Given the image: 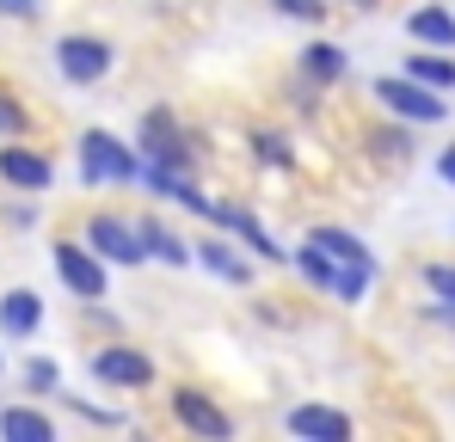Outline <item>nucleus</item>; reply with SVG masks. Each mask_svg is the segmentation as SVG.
<instances>
[{
	"instance_id": "obj_1",
	"label": "nucleus",
	"mask_w": 455,
	"mask_h": 442,
	"mask_svg": "<svg viewBox=\"0 0 455 442\" xmlns=\"http://www.w3.org/2000/svg\"><path fill=\"white\" fill-rule=\"evenodd\" d=\"M75 160H80V185L86 191H117V185H142V147L111 136V130H80L75 142Z\"/></svg>"
},
{
	"instance_id": "obj_2",
	"label": "nucleus",
	"mask_w": 455,
	"mask_h": 442,
	"mask_svg": "<svg viewBox=\"0 0 455 442\" xmlns=\"http://www.w3.org/2000/svg\"><path fill=\"white\" fill-rule=\"evenodd\" d=\"M376 105L387 111V117H400V123H450V92H437V86H425V80H412V74H381L376 86Z\"/></svg>"
},
{
	"instance_id": "obj_3",
	"label": "nucleus",
	"mask_w": 455,
	"mask_h": 442,
	"mask_svg": "<svg viewBox=\"0 0 455 442\" xmlns=\"http://www.w3.org/2000/svg\"><path fill=\"white\" fill-rule=\"evenodd\" d=\"M50 264H56V277H62V289L75 295V301H105L111 295V264L86 246V240H50Z\"/></svg>"
},
{
	"instance_id": "obj_4",
	"label": "nucleus",
	"mask_w": 455,
	"mask_h": 442,
	"mask_svg": "<svg viewBox=\"0 0 455 442\" xmlns=\"http://www.w3.org/2000/svg\"><path fill=\"white\" fill-rule=\"evenodd\" d=\"M50 56H56V74H62L68 86H99L105 74L117 68V43L99 37V31H62Z\"/></svg>"
},
{
	"instance_id": "obj_5",
	"label": "nucleus",
	"mask_w": 455,
	"mask_h": 442,
	"mask_svg": "<svg viewBox=\"0 0 455 442\" xmlns=\"http://www.w3.org/2000/svg\"><path fill=\"white\" fill-rule=\"evenodd\" d=\"M136 147H142V160H160V166H197V147L185 136V123H179V111L172 105H148L142 111V123H136Z\"/></svg>"
},
{
	"instance_id": "obj_6",
	"label": "nucleus",
	"mask_w": 455,
	"mask_h": 442,
	"mask_svg": "<svg viewBox=\"0 0 455 442\" xmlns=\"http://www.w3.org/2000/svg\"><path fill=\"white\" fill-rule=\"evenodd\" d=\"M80 240L105 258V264H124V271H136V264H148V246H142V227L130 216H111V209H92L86 227H80Z\"/></svg>"
},
{
	"instance_id": "obj_7",
	"label": "nucleus",
	"mask_w": 455,
	"mask_h": 442,
	"mask_svg": "<svg viewBox=\"0 0 455 442\" xmlns=\"http://www.w3.org/2000/svg\"><path fill=\"white\" fill-rule=\"evenodd\" d=\"M86 368H92V381L99 387H111V393H142V387H154V357L142 351V344H99L92 357H86Z\"/></svg>"
},
{
	"instance_id": "obj_8",
	"label": "nucleus",
	"mask_w": 455,
	"mask_h": 442,
	"mask_svg": "<svg viewBox=\"0 0 455 442\" xmlns=\"http://www.w3.org/2000/svg\"><path fill=\"white\" fill-rule=\"evenodd\" d=\"M0 185L19 191V197H44L56 185V160L44 147H25V136L19 142H0Z\"/></svg>"
},
{
	"instance_id": "obj_9",
	"label": "nucleus",
	"mask_w": 455,
	"mask_h": 442,
	"mask_svg": "<svg viewBox=\"0 0 455 442\" xmlns=\"http://www.w3.org/2000/svg\"><path fill=\"white\" fill-rule=\"evenodd\" d=\"M283 430L302 437V442H351V437H357V418L339 412V406L307 399V406H290V412H283Z\"/></svg>"
},
{
	"instance_id": "obj_10",
	"label": "nucleus",
	"mask_w": 455,
	"mask_h": 442,
	"mask_svg": "<svg viewBox=\"0 0 455 442\" xmlns=\"http://www.w3.org/2000/svg\"><path fill=\"white\" fill-rule=\"evenodd\" d=\"M172 418L191 430V437H210V442H228L234 437V418L204 393V387H172Z\"/></svg>"
},
{
	"instance_id": "obj_11",
	"label": "nucleus",
	"mask_w": 455,
	"mask_h": 442,
	"mask_svg": "<svg viewBox=\"0 0 455 442\" xmlns=\"http://www.w3.org/2000/svg\"><path fill=\"white\" fill-rule=\"evenodd\" d=\"M216 227H228V233H234V240H240V246H246L252 258H265V264H290V252H283V246L271 240V227H265V221L252 216V209L228 203V197L216 203Z\"/></svg>"
},
{
	"instance_id": "obj_12",
	"label": "nucleus",
	"mask_w": 455,
	"mask_h": 442,
	"mask_svg": "<svg viewBox=\"0 0 455 442\" xmlns=\"http://www.w3.org/2000/svg\"><path fill=\"white\" fill-rule=\"evenodd\" d=\"M197 264H204L210 277L234 283V289H246V283H252V258L240 252V240H228V227H216V233H204V240H197Z\"/></svg>"
},
{
	"instance_id": "obj_13",
	"label": "nucleus",
	"mask_w": 455,
	"mask_h": 442,
	"mask_svg": "<svg viewBox=\"0 0 455 442\" xmlns=\"http://www.w3.org/2000/svg\"><path fill=\"white\" fill-rule=\"evenodd\" d=\"M37 332H44V295L37 289H6L0 295V338L25 344V338H37Z\"/></svg>"
},
{
	"instance_id": "obj_14",
	"label": "nucleus",
	"mask_w": 455,
	"mask_h": 442,
	"mask_svg": "<svg viewBox=\"0 0 455 442\" xmlns=\"http://www.w3.org/2000/svg\"><path fill=\"white\" fill-rule=\"evenodd\" d=\"M406 37L425 43V50H455V12L443 6V0L412 6V12H406Z\"/></svg>"
},
{
	"instance_id": "obj_15",
	"label": "nucleus",
	"mask_w": 455,
	"mask_h": 442,
	"mask_svg": "<svg viewBox=\"0 0 455 442\" xmlns=\"http://www.w3.org/2000/svg\"><path fill=\"white\" fill-rule=\"evenodd\" d=\"M307 240H320L345 271H381L376 252H370V240L363 233H351V227H332V221H320V227H307Z\"/></svg>"
},
{
	"instance_id": "obj_16",
	"label": "nucleus",
	"mask_w": 455,
	"mask_h": 442,
	"mask_svg": "<svg viewBox=\"0 0 455 442\" xmlns=\"http://www.w3.org/2000/svg\"><path fill=\"white\" fill-rule=\"evenodd\" d=\"M0 437L6 442H56V418L37 399H19V406H0Z\"/></svg>"
},
{
	"instance_id": "obj_17",
	"label": "nucleus",
	"mask_w": 455,
	"mask_h": 442,
	"mask_svg": "<svg viewBox=\"0 0 455 442\" xmlns=\"http://www.w3.org/2000/svg\"><path fill=\"white\" fill-rule=\"evenodd\" d=\"M142 227V246H148V258H160V264H172V271H185V264H197V240H185V233H172L160 216H142L136 221Z\"/></svg>"
},
{
	"instance_id": "obj_18",
	"label": "nucleus",
	"mask_w": 455,
	"mask_h": 442,
	"mask_svg": "<svg viewBox=\"0 0 455 442\" xmlns=\"http://www.w3.org/2000/svg\"><path fill=\"white\" fill-rule=\"evenodd\" d=\"M302 80H314V86H339V80H351V50L314 37V43L302 50Z\"/></svg>"
},
{
	"instance_id": "obj_19",
	"label": "nucleus",
	"mask_w": 455,
	"mask_h": 442,
	"mask_svg": "<svg viewBox=\"0 0 455 442\" xmlns=\"http://www.w3.org/2000/svg\"><path fill=\"white\" fill-rule=\"evenodd\" d=\"M290 264H296V271H302V283H314L320 295L339 289V271H345V264H339V258H332V252H326L320 240H302V246L290 252Z\"/></svg>"
},
{
	"instance_id": "obj_20",
	"label": "nucleus",
	"mask_w": 455,
	"mask_h": 442,
	"mask_svg": "<svg viewBox=\"0 0 455 442\" xmlns=\"http://www.w3.org/2000/svg\"><path fill=\"white\" fill-rule=\"evenodd\" d=\"M406 74L412 80H425V86H437V92H455V50H412L406 56Z\"/></svg>"
},
{
	"instance_id": "obj_21",
	"label": "nucleus",
	"mask_w": 455,
	"mask_h": 442,
	"mask_svg": "<svg viewBox=\"0 0 455 442\" xmlns=\"http://www.w3.org/2000/svg\"><path fill=\"white\" fill-rule=\"evenodd\" d=\"M19 387H25L31 399H56V393H62V363H56V357H25Z\"/></svg>"
},
{
	"instance_id": "obj_22",
	"label": "nucleus",
	"mask_w": 455,
	"mask_h": 442,
	"mask_svg": "<svg viewBox=\"0 0 455 442\" xmlns=\"http://www.w3.org/2000/svg\"><path fill=\"white\" fill-rule=\"evenodd\" d=\"M246 147H252V160L271 166V172H290V166H296V147H290V136H277V130H252Z\"/></svg>"
},
{
	"instance_id": "obj_23",
	"label": "nucleus",
	"mask_w": 455,
	"mask_h": 442,
	"mask_svg": "<svg viewBox=\"0 0 455 442\" xmlns=\"http://www.w3.org/2000/svg\"><path fill=\"white\" fill-rule=\"evenodd\" d=\"M19 136H31V105L0 86V142H19Z\"/></svg>"
},
{
	"instance_id": "obj_24",
	"label": "nucleus",
	"mask_w": 455,
	"mask_h": 442,
	"mask_svg": "<svg viewBox=\"0 0 455 442\" xmlns=\"http://www.w3.org/2000/svg\"><path fill=\"white\" fill-rule=\"evenodd\" d=\"M56 399H62L75 418H86V424H105V430H124V424H130L124 412H111V406H92V399H80V393H56Z\"/></svg>"
},
{
	"instance_id": "obj_25",
	"label": "nucleus",
	"mask_w": 455,
	"mask_h": 442,
	"mask_svg": "<svg viewBox=\"0 0 455 442\" xmlns=\"http://www.w3.org/2000/svg\"><path fill=\"white\" fill-rule=\"evenodd\" d=\"M370 142H376V154L387 166H406V160H412V136H406V130H376Z\"/></svg>"
},
{
	"instance_id": "obj_26",
	"label": "nucleus",
	"mask_w": 455,
	"mask_h": 442,
	"mask_svg": "<svg viewBox=\"0 0 455 442\" xmlns=\"http://www.w3.org/2000/svg\"><path fill=\"white\" fill-rule=\"evenodd\" d=\"M425 289L455 307V258H431V264H425Z\"/></svg>"
},
{
	"instance_id": "obj_27",
	"label": "nucleus",
	"mask_w": 455,
	"mask_h": 442,
	"mask_svg": "<svg viewBox=\"0 0 455 442\" xmlns=\"http://www.w3.org/2000/svg\"><path fill=\"white\" fill-rule=\"evenodd\" d=\"M283 19H302V25H320L326 12H332V0H271Z\"/></svg>"
},
{
	"instance_id": "obj_28",
	"label": "nucleus",
	"mask_w": 455,
	"mask_h": 442,
	"mask_svg": "<svg viewBox=\"0 0 455 442\" xmlns=\"http://www.w3.org/2000/svg\"><path fill=\"white\" fill-rule=\"evenodd\" d=\"M37 12H44V0H0V19H19V25H25V19H37Z\"/></svg>"
},
{
	"instance_id": "obj_29",
	"label": "nucleus",
	"mask_w": 455,
	"mask_h": 442,
	"mask_svg": "<svg viewBox=\"0 0 455 442\" xmlns=\"http://www.w3.org/2000/svg\"><path fill=\"white\" fill-rule=\"evenodd\" d=\"M6 227H37V203H6Z\"/></svg>"
},
{
	"instance_id": "obj_30",
	"label": "nucleus",
	"mask_w": 455,
	"mask_h": 442,
	"mask_svg": "<svg viewBox=\"0 0 455 442\" xmlns=\"http://www.w3.org/2000/svg\"><path fill=\"white\" fill-rule=\"evenodd\" d=\"M437 178H443V185H455V142L437 154Z\"/></svg>"
},
{
	"instance_id": "obj_31",
	"label": "nucleus",
	"mask_w": 455,
	"mask_h": 442,
	"mask_svg": "<svg viewBox=\"0 0 455 442\" xmlns=\"http://www.w3.org/2000/svg\"><path fill=\"white\" fill-rule=\"evenodd\" d=\"M339 6H357V12H376L381 0H339Z\"/></svg>"
},
{
	"instance_id": "obj_32",
	"label": "nucleus",
	"mask_w": 455,
	"mask_h": 442,
	"mask_svg": "<svg viewBox=\"0 0 455 442\" xmlns=\"http://www.w3.org/2000/svg\"><path fill=\"white\" fill-rule=\"evenodd\" d=\"M0 368H6V357H0Z\"/></svg>"
}]
</instances>
